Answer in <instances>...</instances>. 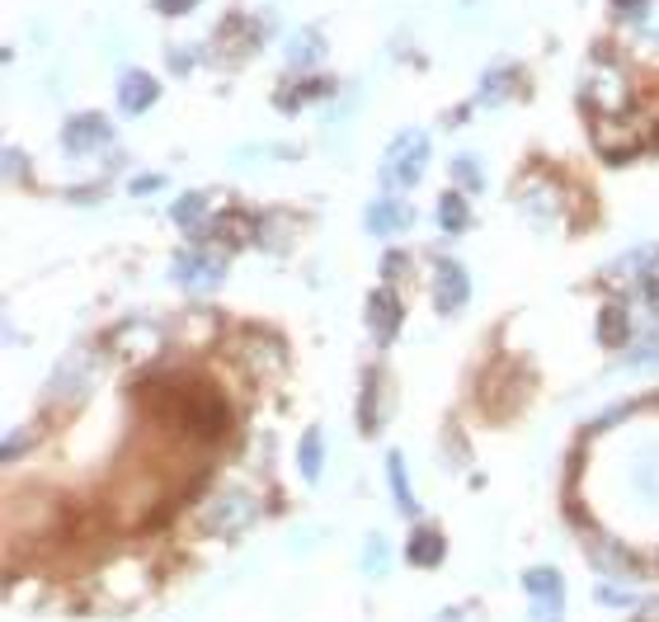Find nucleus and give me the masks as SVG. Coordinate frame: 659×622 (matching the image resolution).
I'll return each mask as SVG.
<instances>
[{
	"instance_id": "12",
	"label": "nucleus",
	"mask_w": 659,
	"mask_h": 622,
	"mask_svg": "<svg viewBox=\"0 0 659 622\" xmlns=\"http://www.w3.org/2000/svg\"><path fill=\"white\" fill-rule=\"evenodd\" d=\"M170 218H174V226H180V231H193V236H199L203 218H208V193H180L174 208H170Z\"/></svg>"
},
{
	"instance_id": "5",
	"label": "nucleus",
	"mask_w": 659,
	"mask_h": 622,
	"mask_svg": "<svg viewBox=\"0 0 659 622\" xmlns=\"http://www.w3.org/2000/svg\"><path fill=\"white\" fill-rule=\"evenodd\" d=\"M363 321H368V330H372V340L391 345V340L401 335V321H405L401 297L391 293V288H372V293H368V307H363Z\"/></svg>"
},
{
	"instance_id": "27",
	"label": "nucleus",
	"mask_w": 659,
	"mask_h": 622,
	"mask_svg": "<svg viewBox=\"0 0 659 622\" xmlns=\"http://www.w3.org/2000/svg\"><path fill=\"white\" fill-rule=\"evenodd\" d=\"M166 180H160V175H141V180H132V193H141V189H160Z\"/></svg>"
},
{
	"instance_id": "24",
	"label": "nucleus",
	"mask_w": 659,
	"mask_h": 622,
	"mask_svg": "<svg viewBox=\"0 0 659 622\" xmlns=\"http://www.w3.org/2000/svg\"><path fill=\"white\" fill-rule=\"evenodd\" d=\"M156 6V14H166V20H174V14H189L199 0H151Z\"/></svg>"
},
{
	"instance_id": "25",
	"label": "nucleus",
	"mask_w": 659,
	"mask_h": 622,
	"mask_svg": "<svg viewBox=\"0 0 659 622\" xmlns=\"http://www.w3.org/2000/svg\"><path fill=\"white\" fill-rule=\"evenodd\" d=\"M405 270H410V260H405L401 251H391V255L382 260V274H386V278H396V274H405Z\"/></svg>"
},
{
	"instance_id": "21",
	"label": "nucleus",
	"mask_w": 659,
	"mask_h": 622,
	"mask_svg": "<svg viewBox=\"0 0 659 622\" xmlns=\"http://www.w3.org/2000/svg\"><path fill=\"white\" fill-rule=\"evenodd\" d=\"M33 439H39V430H14V434L6 439V449H0V457H6V462H14V457L24 453V449H33Z\"/></svg>"
},
{
	"instance_id": "10",
	"label": "nucleus",
	"mask_w": 659,
	"mask_h": 622,
	"mask_svg": "<svg viewBox=\"0 0 659 622\" xmlns=\"http://www.w3.org/2000/svg\"><path fill=\"white\" fill-rule=\"evenodd\" d=\"M386 482H391V500H396V509L415 519L419 500H415V491H410V472H405V457L401 453H386Z\"/></svg>"
},
{
	"instance_id": "4",
	"label": "nucleus",
	"mask_w": 659,
	"mask_h": 622,
	"mask_svg": "<svg viewBox=\"0 0 659 622\" xmlns=\"http://www.w3.org/2000/svg\"><path fill=\"white\" fill-rule=\"evenodd\" d=\"M109 141H114V128L104 114H76V118L62 123V151L66 156H91L99 147H109Z\"/></svg>"
},
{
	"instance_id": "26",
	"label": "nucleus",
	"mask_w": 659,
	"mask_h": 622,
	"mask_svg": "<svg viewBox=\"0 0 659 622\" xmlns=\"http://www.w3.org/2000/svg\"><path fill=\"white\" fill-rule=\"evenodd\" d=\"M640 293H646V307L659 316V278H646V288H640Z\"/></svg>"
},
{
	"instance_id": "11",
	"label": "nucleus",
	"mask_w": 659,
	"mask_h": 622,
	"mask_svg": "<svg viewBox=\"0 0 659 622\" xmlns=\"http://www.w3.org/2000/svg\"><path fill=\"white\" fill-rule=\"evenodd\" d=\"M627 340H631V316H627V307H617V302H608V307L598 312V345L621 349Z\"/></svg>"
},
{
	"instance_id": "17",
	"label": "nucleus",
	"mask_w": 659,
	"mask_h": 622,
	"mask_svg": "<svg viewBox=\"0 0 659 622\" xmlns=\"http://www.w3.org/2000/svg\"><path fill=\"white\" fill-rule=\"evenodd\" d=\"M636 33L650 48H659V0H640L636 6Z\"/></svg>"
},
{
	"instance_id": "22",
	"label": "nucleus",
	"mask_w": 659,
	"mask_h": 622,
	"mask_svg": "<svg viewBox=\"0 0 659 622\" xmlns=\"http://www.w3.org/2000/svg\"><path fill=\"white\" fill-rule=\"evenodd\" d=\"M627 363H631V368H655V363H659V335H650V340L640 345V349H631Z\"/></svg>"
},
{
	"instance_id": "18",
	"label": "nucleus",
	"mask_w": 659,
	"mask_h": 622,
	"mask_svg": "<svg viewBox=\"0 0 659 622\" xmlns=\"http://www.w3.org/2000/svg\"><path fill=\"white\" fill-rule=\"evenodd\" d=\"M378 378H368V392H363V405H359V430L363 434H378Z\"/></svg>"
},
{
	"instance_id": "19",
	"label": "nucleus",
	"mask_w": 659,
	"mask_h": 622,
	"mask_svg": "<svg viewBox=\"0 0 659 622\" xmlns=\"http://www.w3.org/2000/svg\"><path fill=\"white\" fill-rule=\"evenodd\" d=\"M453 175H457V185H467L471 193H480V185H486V175H480V166L471 161V156H457V161H453Z\"/></svg>"
},
{
	"instance_id": "6",
	"label": "nucleus",
	"mask_w": 659,
	"mask_h": 622,
	"mask_svg": "<svg viewBox=\"0 0 659 622\" xmlns=\"http://www.w3.org/2000/svg\"><path fill=\"white\" fill-rule=\"evenodd\" d=\"M467 297H471L467 270H461L457 260H443L438 274H434V307H438L443 316H457L461 307H467Z\"/></svg>"
},
{
	"instance_id": "16",
	"label": "nucleus",
	"mask_w": 659,
	"mask_h": 622,
	"mask_svg": "<svg viewBox=\"0 0 659 622\" xmlns=\"http://www.w3.org/2000/svg\"><path fill=\"white\" fill-rule=\"evenodd\" d=\"M646 264H659V245H640V251L621 255L613 264V278H627V274H646Z\"/></svg>"
},
{
	"instance_id": "7",
	"label": "nucleus",
	"mask_w": 659,
	"mask_h": 622,
	"mask_svg": "<svg viewBox=\"0 0 659 622\" xmlns=\"http://www.w3.org/2000/svg\"><path fill=\"white\" fill-rule=\"evenodd\" d=\"M410 222H415V208L401 203L396 193H382V199H372L368 212H363V226L372 231V236H396V231H405Z\"/></svg>"
},
{
	"instance_id": "3",
	"label": "nucleus",
	"mask_w": 659,
	"mask_h": 622,
	"mask_svg": "<svg viewBox=\"0 0 659 622\" xmlns=\"http://www.w3.org/2000/svg\"><path fill=\"white\" fill-rule=\"evenodd\" d=\"M523 590L532 594V622H561L565 618V580L551 566H532L523 576Z\"/></svg>"
},
{
	"instance_id": "15",
	"label": "nucleus",
	"mask_w": 659,
	"mask_h": 622,
	"mask_svg": "<svg viewBox=\"0 0 659 622\" xmlns=\"http://www.w3.org/2000/svg\"><path fill=\"white\" fill-rule=\"evenodd\" d=\"M320 457H326V453H320V430H307V434H301V443H297V467H301L307 482H320V467H326Z\"/></svg>"
},
{
	"instance_id": "23",
	"label": "nucleus",
	"mask_w": 659,
	"mask_h": 622,
	"mask_svg": "<svg viewBox=\"0 0 659 622\" xmlns=\"http://www.w3.org/2000/svg\"><path fill=\"white\" fill-rule=\"evenodd\" d=\"M363 561H368L372 576H382V566H386V542H382V538H368V557H363Z\"/></svg>"
},
{
	"instance_id": "2",
	"label": "nucleus",
	"mask_w": 659,
	"mask_h": 622,
	"mask_svg": "<svg viewBox=\"0 0 659 622\" xmlns=\"http://www.w3.org/2000/svg\"><path fill=\"white\" fill-rule=\"evenodd\" d=\"M170 278L180 283L184 293H217L222 288V278H226V260L222 255H212V251H184V255H174V270Z\"/></svg>"
},
{
	"instance_id": "1",
	"label": "nucleus",
	"mask_w": 659,
	"mask_h": 622,
	"mask_svg": "<svg viewBox=\"0 0 659 622\" xmlns=\"http://www.w3.org/2000/svg\"><path fill=\"white\" fill-rule=\"evenodd\" d=\"M424 170H429V133L424 128H405L391 137V147H386V161H382V180L386 189H415L424 180Z\"/></svg>"
},
{
	"instance_id": "8",
	"label": "nucleus",
	"mask_w": 659,
	"mask_h": 622,
	"mask_svg": "<svg viewBox=\"0 0 659 622\" xmlns=\"http://www.w3.org/2000/svg\"><path fill=\"white\" fill-rule=\"evenodd\" d=\"M156 99H160V81L151 71H123V81H118V109L123 114H147Z\"/></svg>"
},
{
	"instance_id": "13",
	"label": "nucleus",
	"mask_w": 659,
	"mask_h": 622,
	"mask_svg": "<svg viewBox=\"0 0 659 622\" xmlns=\"http://www.w3.org/2000/svg\"><path fill=\"white\" fill-rule=\"evenodd\" d=\"M467 222H471V208L461 199V189H448L438 199V226L448 231V236H457V231H467Z\"/></svg>"
},
{
	"instance_id": "20",
	"label": "nucleus",
	"mask_w": 659,
	"mask_h": 622,
	"mask_svg": "<svg viewBox=\"0 0 659 622\" xmlns=\"http://www.w3.org/2000/svg\"><path fill=\"white\" fill-rule=\"evenodd\" d=\"M509 85H513V71H490V76H486V91H480V104H495V99H504V91H509Z\"/></svg>"
},
{
	"instance_id": "9",
	"label": "nucleus",
	"mask_w": 659,
	"mask_h": 622,
	"mask_svg": "<svg viewBox=\"0 0 659 622\" xmlns=\"http://www.w3.org/2000/svg\"><path fill=\"white\" fill-rule=\"evenodd\" d=\"M443 552H448V542H443V533H438V528H415V533H410V542H405V561H410V566H419V571L438 566Z\"/></svg>"
},
{
	"instance_id": "14",
	"label": "nucleus",
	"mask_w": 659,
	"mask_h": 622,
	"mask_svg": "<svg viewBox=\"0 0 659 622\" xmlns=\"http://www.w3.org/2000/svg\"><path fill=\"white\" fill-rule=\"evenodd\" d=\"M326 57V43H320V29H301L293 33V43H288V66H311Z\"/></svg>"
}]
</instances>
